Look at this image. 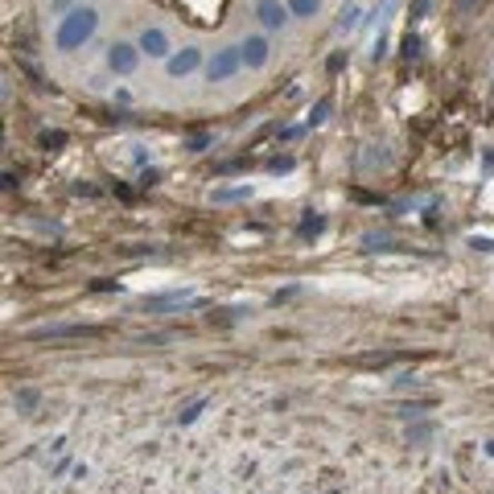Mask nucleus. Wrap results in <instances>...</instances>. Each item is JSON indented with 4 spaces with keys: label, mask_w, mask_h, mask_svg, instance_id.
I'll return each mask as SVG.
<instances>
[{
    "label": "nucleus",
    "mask_w": 494,
    "mask_h": 494,
    "mask_svg": "<svg viewBox=\"0 0 494 494\" xmlns=\"http://www.w3.org/2000/svg\"><path fill=\"white\" fill-rule=\"evenodd\" d=\"M194 301V293L189 288H173V293H161V297H144V309L148 313H165V309H182Z\"/></svg>",
    "instance_id": "6"
},
{
    "label": "nucleus",
    "mask_w": 494,
    "mask_h": 494,
    "mask_svg": "<svg viewBox=\"0 0 494 494\" xmlns=\"http://www.w3.org/2000/svg\"><path fill=\"white\" fill-rule=\"evenodd\" d=\"M95 29H99V13H95L91 4L71 8V13L58 21V29H54V46L66 49V54H71V49H83L95 37Z\"/></svg>",
    "instance_id": "1"
},
{
    "label": "nucleus",
    "mask_w": 494,
    "mask_h": 494,
    "mask_svg": "<svg viewBox=\"0 0 494 494\" xmlns=\"http://www.w3.org/2000/svg\"><path fill=\"white\" fill-rule=\"evenodd\" d=\"M322 227H326V223H322V218H305V223H301V235H317V231H322Z\"/></svg>",
    "instance_id": "14"
},
{
    "label": "nucleus",
    "mask_w": 494,
    "mask_h": 494,
    "mask_svg": "<svg viewBox=\"0 0 494 494\" xmlns=\"http://www.w3.org/2000/svg\"><path fill=\"white\" fill-rule=\"evenodd\" d=\"M342 62H346V54H342V49H338V54H329V62H326V66H329V74H338V71H342Z\"/></svg>",
    "instance_id": "16"
},
{
    "label": "nucleus",
    "mask_w": 494,
    "mask_h": 494,
    "mask_svg": "<svg viewBox=\"0 0 494 494\" xmlns=\"http://www.w3.org/2000/svg\"><path fill=\"white\" fill-rule=\"evenodd\" d=\"M239 66H243L239 46H223V49H214V58L206 62V78H211V83H227Z\"/></svg>",
    "instance_id": "2"
},
{
    "label": "nucleus",
    "mask_w": 494,
    "mask_h": 494,
    "mask_svg": "<svg viewBox=\"0 0 494 494\" xmlns=\"http://www.w3.org/2000/svg\"><path fill=\"white\" fill-rule=\"evenodd\" d=\"M17 404H21V408H37V392H29V387L17 392Z\"/></svg>",
    "instance_id": "15"
},
{
    "label": "nucleus",
    "mask_w": 494,
    "mask_h": 494,
    "mask_svg": "<svg viewBox=\"0 0 494 494\" xmlns=\"http://www.w3.org/2000/svg\"><path fill=\"white\" fill-rule=\"evenodd\" d=\"M107 66H112V74H132L141 66V46H128V42L107 46Z\"/></svg>",
    "instance_id": "3"
},
{
    "label": "nucleus",
    "mask_w": 494,
    "mask_h": 494,
    "mask_svg": "<svg viewBox=\"0 0 494 494\" xmlns=\"http://www.w3.org/2000/svg\"><path fill=\"white\" fill-rule=\"evenodd\" d=\"M358 25V4H351V8H342V21H338V29L346 33V29H354Z\"/></svg>",
    "instance_id": "12"
},
{
    "label": "nucleus",
    "mask_w": 494,
    "mask_h": 494,
    "mask_svg": "<svg viewBox=\"0 0 494 494\" xmlns=\"http://www.w3.org/2000/svg\"><path fill=\"white\" fill-rule=\"evenodd\" d=\"M288 13L293 17H313L317 13V0H288Z\"/></svg>",
    "instance_id": "10"
},
{
    "label": "nucleus",
    "mask_w": 494,
    "mask_h": 494,
    "mask_svg": "<svg viewBox=\"0 0 494 494\" xmlns=\"http://www.w3.org/2000/svg\"><path fill=\"white\" fill-rule=\"evenodd\" d=\"M326 112H329V103H326V99H322V103L313 107V116H309V124H322V119H326Z\"/></svg>",
    "instance_id": "17"
},
{
    "label": "nucleus",
    "mask_w": 494,
    "mask_h": 494,
    "mask_svg": "<svg viewBox=\"0 0 494 494\" xmlns=\"http://www.w3.org/2000/svg\"><path fill=\"white\" fill-rule=\"evenodd\" d=\"M198 66H202V49H198V46L177 49V54H169V62H165L169 78H186V74H194Z\"/></svg>",
    "instance_id": "4"
},
{
    "label": "nucleus",
    "mask_w": 494,
    "mask_h": 494,
    "mask_svg": "<svg viewBox=\"0 0 494 494\" xmlns=\"http://www.w3.org/2000/svg\"><path fill=\"white\" fill-rule=\"evenodd\" d=\"M239 54H243V66H252V71L268 66V37H247L239 46Z\"/></svg>",
    "instance_id": "9"
},
{
    "label": "nucleus",
    "mask_w": 494,
    "mask_h": 494,
    "mask_svg": "<svg viewBox=\"0 0 494 494\" xmlns=\"http://www.w3.org/2000/svg\"><path fill=\"white\" fill-rule=\"evenodd\" d=\"M202 408H206V400H194V404H186V408L177 412V424H194V421H198V412H202Z\"/></svg>",
    "instance_id": "11"
},
{
    "label": "nucleus",
    "mask_w": 494,
    "mask_h": 494,
    "mask_svg": "<svg viewBox=\"0 0 494 494\" xmlns=\"http://www.w3.org/2000/svg\"><path fill=\"white\" fill-rule=\"evenodd\" d=\"M256 17L264 29H284L288 25V4H281V0H256Z\"/></svg>",
    "instance_id": "5"
},
{
    "label": "nucleus",
    "mask_w": 494,
    "mask_h": 494,
    "mask_svg": "<svg viewBox=\"0 0 494 494\" xmlns=\"http://www.w3.org/2000/svg\"><path fill=\"white\" fill-rule=\"evenodd\" d=\"M421 54V42H416V33H408L404 37V58H416Z\"/></svg>",
    "instance_id": "13"
},
{
    "label": "nucleus",
    "mask_w": 494,
    "mask_h": 494,
    "mask_svg": "<svg viewBox=\"0 0 494 494\" xmlns=\"http://www.w3.org/2000/svg\"><path fill=\"white\" fill-rule=\"evenodd\" d=\"M95 334H99L95 326H46V329H33L29 338L46 342V338H95Z\"/></svg>",
    "instance_id": "7"
},
{
    "label": "nucleus",
    "mask_w": 494,
    "mask_h": 494,
    "mask_svg": "<svg viewBox=\"0 0 494 494\" xmlns=\"http://www.w3.org/2000/svg\"><path fill=\"white\" fill-rule=\"evenodd\" d=\"M141 54H148V58H169V37H165V29H157V25H148L141 33Z\"/></svg>",
    "instance_id": "8"
},
{
    "label": "nucleus",
    "mask_w": 494,
    "mask_h": 494,
    "mask_svg": "<svg viewBox=\"0 0 494 494\" xmlns=\"http://www.w3.org/2000/svg\"><path fill=\"white\" fill-rule=\"evenodd\" d=\"M474 8V0H457V13H470Z\"/></svg>",
    "instance_id": "19"
},
{
    "label": "nucleus",
    "mask_w": 494,
    "mask_h": 494,
    "mask_svg": "<svg viewBox=\"0 0 494 494\" xmlns=\"http://www.w3.org/2000/svg\"><path fill=\"white\" fill-rule=\"evenodd\" d=\"M62 141H66L62 132H46V136H42V144H46V148H49V144H62Z\"/></svg>",
    "instance_id": "18"
}]
</instances>
